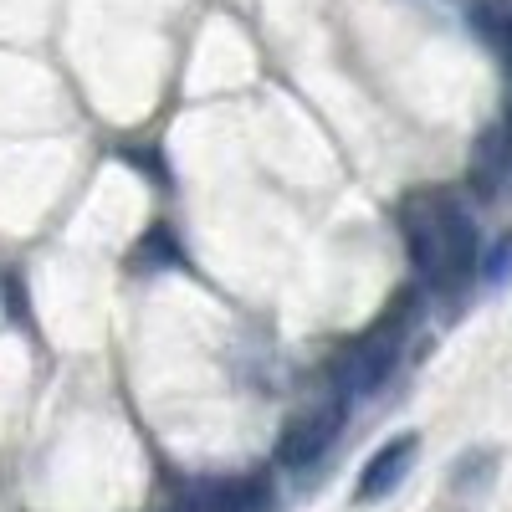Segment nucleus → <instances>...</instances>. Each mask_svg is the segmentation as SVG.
Returning <instances> with one entry per match:
<instances>
[{
	"label": "nucleus",
	"mask_w": 512,
	"mask_h": 512,
	"mask_svg": "<svg viewBox=\"0 0 512 512\" xmlns=\"http://www.w3.org/2000/svg\"><path fill=\"white\" fill-rule=\"evenodd\" d=\"M400 231L410 246L415 272L436 292H461L482 272V241L472 216L441 190H415L400 205Z\"/></svg>",
	"instance_id": "nucleus-1"
},
{
	"label": "nucleus",
	"mask_w": 512,
	"mask_h": 512,
	"mask_svg": "<svg viewBox=\"0 0 512 512\" xmlns=\"http://www.w3.org/2000/svg\"><path fill=\"white\" fill-rule=\"evenodd\" d=\"M415 308H420L415 292H405V297H395V303L384 308L379 323H369V333L354 338L349 354L338 359V369H333V395H344V400L374 395L379 384L395 374L400 349H405V338H410V328H415Z\"/></svg>",
	"instance_id": "nucleus-2"
},
{
	"label": "nucleus",
	"mask_w": 512,
	"mask_h": 512,
	"mask_svg": "<svg viewBox=\"0 0 512 512\" xmlns=\"http://www.w3.org/2000/svg\"><path fill=\"white\" fill-rule=\"evenodd\" d=\"M344 415H349L344 395L297 410L282 425V436H277V466H282V472H303V466H313L318 456H328V446L338 441V431H344Z\"/></svg>",
	"instance_id": "nucleus-3"
},
{
	"label": "nucleus",
	"mask_w": 512,
	"mask_h": 512,
	"mask_svg": "<svg viewBox=\"0 0 512 512\" xmlns=\"http://www.w3.org/2000/svg\"><path fill=\"white\" fill-rule=\"evenodd\" d=\"M415 456H420V436L415 431H405V436H390L369 461H364V472H359V482H354V497L359 502H384L400 482H405V472L415 466Z\"/></svg>",
	"instance_id": "nucleus-4"
},
{
	"label": "nucleus",
	"mask_w": 512,
	"mask_h": 512,
	"mask_svg": "<svg viewBox=\"0 0 512 512\" xmlns=\"http://www.w3.org/2000/svg\"><path fill=\"white\" fill-rule=\"evenodd\" d=\"M492 477H497V451H466L451 466V482H446V497L456 502V512L482 502V492L492 487Z\"/></svg>",
	"instance_id": "nucleus-5"
},
{
	"label": "nucleus",
	"mask_w": 512,
	"mask_h": 512,
	"mask_svg": "<svg viewBox=\"0 0 512 512\" xmlns=\"http://www.w3.org/2000/svg\"><path fill=\"white\" fill-rule=\"evenodd\" d=\"M507 169H512V128L497 123V128H487V139H482L477 154H472V185H477L482 195H492V190L502 185Z\"/></svg>",
	"instance_id": "nucleus-6"
},
{
	"label": "nucleus",
	"mask_w": 512,
	"mask_h": 512,
	"mask_svg": "<svg viewBox=\"0 0 512 512\" xmlns=\"http://www.w3.org/2000/svg\"><path fill=\"white\" fill-rule=\"evenodd\" d=\"M190 502L205 512H267V482H210Z\"/></svg>",
	"instance_id": "nucleus-7"
},
{
	"label": "nucleus",
	"mask_w": 512,
	"mask_h": 512,
	"mask_svg": "<svg viewBox=\"0 0 512 512\" xmlns=\"http://www.w3.org/2000/svg\"><path fill=\"white\" fill-rule=\"evenodd\" d=\"M482 21H487V36H492V47H497V57L507 62V77H512V16H487L482 11Z\"/></svg>",
	"instance_id": "nucleus-8"
},
{
	"label": "nucleus",
	"mask_w": 512,
	"mask_h": 512,
	"mask_svg": "<svg viewBox=\"0 0 512 512\" xmlns=\"http://www.w3.org/2000/svg\"><path fill=\"white\" fill-rule=\"evenodd\" d=\"M507 272H512V231L492 246V256H482V277H487V282H502Z\"/></svg>",
	"instance_id": "nucleus-9"
},
{
	"label": "nucleus",
	"mask_w": 512,
	"mask_h": 512,
	"mask_svg": "<svg viewBox=\"0 0 512 512\" xmlns=\"http://www.w3.org/2000/svg\"><path fill=\"white\" fill-rule=\"evenodd\" d=\"M169 512H205V507H195V502H185V507H169Z\"/></svg>",
	"instance_id": "nucleus-10"
}]
</instances>
